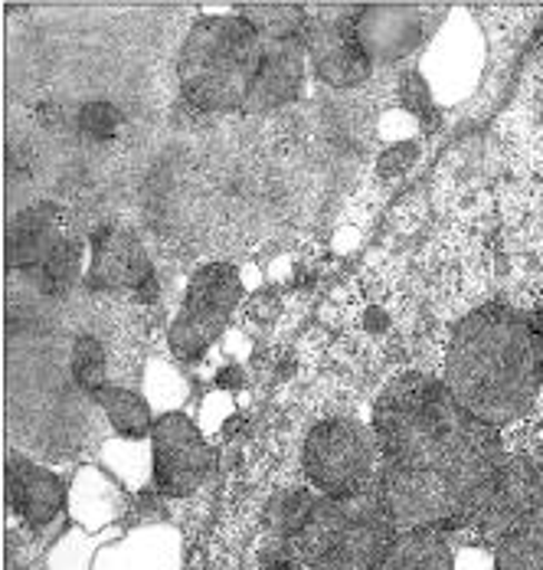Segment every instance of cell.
<instances>
[{
    "mask_svg": "<svg viewBox=\"0 0 543 570\" xmlns=\"http://www.w3.org/2000/svg\"><path fill=\"white\" fill-rule=\"evenodd\" d=\"M383 499L396 528H472L504 459L501 433L468 413L445 381L403 374L377 400Z\"/></svg>",
    "mask_w": 543,
    "mask_h": 570,
    "instance_id": "obj_1",
    "label": "cell"
},
{
    "mask_svg": "<svg viewBox=\"0 0 543 570\" xmlns=\"http://www.w3.org/2000/svg\"><path fill=\"white\" fill-rule=\"evenodd\" d=\"M445 384L494 430L521 420L543 384V342L534 318L507 305L468 312L448 338Z\"/></svg>",
    "mask_w": 543,
    "mask_h": 570,
    "instance_id": "obj_2",
    "label": "cell"
},
{
    "mask_svg": "<svg viewBox=\"0 0 543 570\" xmlns=\"http://www.w3.org/2000/svg\"><path fill=\"white\" fill-rule=\"evenodd\" d=\"M396 531L381 485L340 499L312 495L285 558L308 570H381Z\"/></svg>",
    "mask_w": 543,
    "mask_h": 570,
    "instance_id": "obj_3",
    "label": "cell"
},
{
    "mask_svg": "<svg viewBox=\"0 0 543 570\" xmlns=\"http://www.w3.org/2000/svg\"><path fill=\"white\" fill-rule=\"evenodd\" d=\"M266 43L239 13L200 17L177 59L184 102L200 112H236L246 106Z\"/></svg>",
    "mask_w": 543,
    "mask_h": 570,
    "instance_id": "obj_4",
    "label": "cell"
},
{
    "mask_svg": "<svg viewBox=\"0 0 543 570\" xmlns=\"http://www.w3.org/2000/svg\"><path fill=\"white\" fill-rule=\"evenodd\" d=\"M305 472L318 495H357L377 485L381 450L377 436H371L351 416H327L305 440Z\"/></svg>",
    "mask_w": 543,
    "mask_h": 570,
    "instance_id": "obj_5",
    "label": "cell"
},
{
    "mask_svg": "<svg viewBox=\"0 0 543 570\" xmlns=\"http://www.w3.org/2000/svg\"><path fill=\"white\" fill-rule=\"evenodd\" d=\"M243 298L239 269L229 263H210L194 273L180 315L170 325V347L180 361H197L226 328L233 308Z\"/></svg>",
    "mask_w": 543,
    "mask_h": 570,
    "instance_id": "obj_6",
    "label": "cell"
},
{
    "mask_svg": "<svg viewBox=\"0 0 543 570\" xmlns=\"http://www.w3.org/2000/svg\"><path fill=\"white\" fill-rule=\"evenodd\" d=\"M305 50L315 76L334 89H351L371 76V57L357 37V7H308Z\"/></svg>",
    "mask_w": 543,
    "mask_h": 570,
    "instance_id": "obj_7",
    "label": "cell"
},
{
    "mask_svg": "<svg viewBox=\"0 0 543 570\" xmlns=\"http://www.w3.org/2000/svg\"><path fill=\"white\" fill-rule=\"evenodd\" d=\"M543 505V465L534 456H504L472 528L482 541L501 544L521 521Z\"/></svg>",
    "mask_w": 543,
    "mask_h": 570,
    "instance_id": "obj_8",
    "label": "cell"
},
{
    "mask_svg": "<svg viewBox=\"0 0 543 570\" xmlns=\"http://www.w3.org/2000/svg\"><path fill=\"white\" fill-rule=\"evenodd\" d=\"M155 443V482L161 495L187 499L194 495L207 472L214 469V453L197 430V423L184 413H164L151 430Z\"/></svg>",
    "mask_w": 543,
    "mask_h": 570,
    "instance_id": "obj_9",
    "label": "cell"
},
{
    "mask_svg": "<svg viewBox=\"0 0 543 570\" xmlns=\"http://www.w3.org/2000/svg\"><path fill=\"white\" fill-rule=\"evenodd\" d=\"M442 13L435 3H367L357 7V37L371 62H396L433 37Z\"/></svg>",
    "mask_w": 543,
    "mask_h": 570,
    "instance_id": "obj_10",
    "label": "cell"
},
{
    "mask_svg": "<svg viewBox=\"0 0 543 570\" xmlns=\"http://www.w3.org/2000/svg\"><path fill=\"white\" fill-rule=\"evenodd\" d=\"M151 283V259L131 229L99 227L92 233V259L86 273V285L92 292H138Z\"/></svg>",
    "mask_w": 543,
    "mask_h": 570,
    "instance_id": "obj_11",
    "label": "cell"
},
{
    "mask_svg": "<svg viewBox=\"0 0 543 570\" xmlns=\"http://www.w3.org/2000/svg\"><path fill=\"white\" fill-rule=\"evenodd\" d=\"M305 72H308L305 40L266 43L263 66L256 72V82L249 89V99H246L243 112H272V109H282V106L295 102L298 92H302V86H305Z\"/></svg>",
    "mask_w": 543,
    "mask_h": 570,
    "instance_id": "obj_12",
    "label": "cell"
},
{
    "mask_svg": "<svg viewBox=\"0 0 543 570\" xmlns=\"http://www.w3.org/2000/svg\"><path fill=\"white\" fill-rule=\"evenodd\" d=\"M66 489L56 472L23 456L7 459V502L30 528H47L62 509Z\"/></svg>",
    "mask_w": 543,
    "mask_h": 570,
    "instance_id": "obj_13",
    "label": "cell"
},
{
    "mask_svg": "<svg viewBox=\"0 0 543 570\" xmlns=\"http://www.w3.org/2000/svg\"><path fill=\"white\" fill-rule=\"evenodd\" d=\"M66 239L62 210L56 204L23 207L7 227V266L10 269H37L56 246Z\"/></svg>",
    "mask_w": 543,
    "mask_h": 570,
    "instance_id": "obj_14",
    "label": "cell"
},
{
    "mask_svg": "<svg viewBox=\"0 0 543 570\" xmlns=\"http://www.w3.org/2000/svg\"><path fill=\"white\" fill-rule=\"evenodd\" d=\"M381 570H455L452 531L438 524L396 531Z\"/></svg>",
    "mask_w": 543,
    "mask_h": 570,
    "instance_id": "obj_15",
    "label": "cell"
},
{
    "mask_svg": "<svg viewBox=\"0 0 543 570\" xmlns=\"http://www.w3.org/2000/svg\"><path fill=\"white\" fill-rule=\"evenodd\" d=\"M263 43H292L305 40L308 30V7L302 3H243L236 10Z\"/></svg>",
    "mask_w": 543,
    "mask_h": 570,
    "instance_id": "obj_16",
    "label": "cell"
},
{
    "mask_svg": "<svg viewBox=\"0 0 543 570\" xmlns=\"http://www.w3.org/2000/svg\"><path fill=\"white\" fill-rule=\"evenodd\" d=\"M494 570H543V505L497 544Z\"/></svg>",
    "mask_w": 543,
    "mask_h": 570,
    "instance_id": "obj_17",
    "label": "cell"
},
{
    "mask_svg": "<svg viewBox=\"0 0 543 570\" xmlns=\"http://www.w3.org/2000/svg\"><path fill=\"white\" fill-rule=\"evenodd\" d=\"M92 400L102 406V413L109 416V423L121 433V436L138 440V436H148V433L155 430L151 406L145 403L141 394H135V391H125V387H111V384H106Z\"/></svg>",
    "mask_w": 543,
    "mask_h": 570,
    "instance_id": "obj_18",
    "label": "cell"
},
{
    "mask_svg": "<svg viewBox=\"0 0 543 570\" xmlns=\"http://www.w3.org/2000/svg\"><path fill=\"white\" fill-rule=\"evenodd\" d=\"M33 273H37V285H40L43 295L62 298L72 285L79 283V273H82V246H79V239L66 236Z\"/></svg>",
    "mask_w": 543,
    "mask_h": 570,
    "instance_id": "obj_19",
    "label": "cell"
},
{
    "mask_svg": "<svg viewBox=\"0 0 543 570\" xmlns=\"http://www.w3.org/2000/svg\"><path fill=\"white\" fill-rule=\"evenodd\" d=\"M106 347L99 338L92 335H79L72 342V351H69V374H72V384L79 391H86L89 397H96L102 387H106Z\"/></svg>",
    "mask_w": 543,
    "mask_h": 570,
    "instance_id": "obj_20",
    "label": "cell"
},
{
    "mask_svg": "<svg viewBox=\"0 0 543 570\" xmlns=\"http://www.w3.org/2000/svg\"><path fill=\"white\" fill-rule=\"evenodd\" d=\"M396 92H399L403 106L416 115L423 125H435V121H438L433 92H430V86H426V79H423L419 72H406V76L399 79V89H396Z\"/></svg>",
    "mask_w": 543,
    "mask_h": 570,
    "instance_id": "obj_21",
    "label": "cell"
},
{
    "mask_svg": "<svg viewBox=\"0 0 543 570\" xmlns=\"http://www.w3.org/2000/svg\"><path fill=\"white\" fill-rule=\"evenodd\" d=\"M416 151H419V145L416 141H403V145H393V148H386L381 155V174L383 177H393V174H403L413 161H416Z\"/></svg>",
    "mask_w": 543,
    "mask_h": 570,
    "instance_id": "obj_22",
    "label": "cell"
},
{
    "mask_svg": "<svg viewBox=\"0 0 543 570\" xmlns=\"http://www.w3.org/2000/svg\"><path fill=\"white\" fill-rule=\"evenodd\" d=\"M109 118H115L109 106H102V102H96V106H89L86 112H82V125H86V131H96V135H111V125Z\"/></svg>",
    "mask_w": 543,
    "mask_h": 570,
    "instance_id": "obj_23",
    "label": "cell"
},
{
    "mask_svg": "<svg viewBox=\"0 0 543 570\" xmlns=\"http://www.w3.org/2000/svg\"><path fill=\"white\" fill-rule=\"evenodd\" d=\"M263 570H308L302 561H295V558H266V564Z\"/></svg>",
    "mask_w": 543,
    "mask_h": 570,
    "instance_id": "obj_24",
    "label": "cell"
},
{
    "mask_svg": "<svg viewBox=\"0 0 543 570\" xmlns=\"http://www.w3.org/2000/svg\"><path fill=\"white\" fill-rule=\"evenodd\" d=\"M534 325H537V335H541V342H543V305L537 308V315H534Z\"/></svg>",
    "mask_w": 543,
    "mask_h": 570,
    "instance_id": "obj_25",
    "label": "cell"
}]
</instances>
